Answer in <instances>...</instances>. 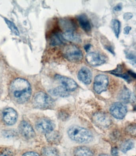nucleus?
<instances>
[{
    "mask_svg": "<svg viewBox=\"0 0 136 156\" xmlns=\"http://www.w3.org/2000/svg\"><path fill=\"white\" fill-rule=\"evenodd\" d=\"M10 91L14 100L19 104L26 103L31 95L30 83L27 80L22 78H17L12 82L10 86Z\"/></svg>",
    "mask_w": 136,
    "mask_h": 156,
    "instance_id": "obj_1",
    "label": "nucleus"
},
{
    "mask_svg": "<svg viewBox=\"0 0 136 156\" xmlns=\"http://www.w3.org/2000/svg\"><path fill=\"white\" fill-rule=\"evenodd\" d=\"M68 134L72 140L79 143H88L93 139V136L90 132L80 126H71L68 129Z\"/></svg>",
    "mask_w": 136,
    "mask_h": 156,
    "instance_id": "obj_2",
    "label": "nucleus"
},
{
    "mask_svg": "<svg viewBox=\"0 0 136 156\" xmlns=\"http://www.w3.org/2000/svg\"><path fill=\"white\" fill-rule=\"evenodd\" d=\"M32 103L36 108L41 109H50L54 106V101L49 96L43 92H39L34 95Z\"/></svg>",
    "mask_w": 136,
    "mask_h": 156,
    "instance_id": "obj_3",
    "label": "nucleus"
},
{
    "mask_svg": "<svg viewBox=\"0 0 136 156\" xmlns=\"http://www.w3.org/2000/svg\"><path fill=\"white\" fill-rule=\"evenodd\" d=\"M65 58L72 62H78L81 61L83 55L81 50L76 46L70 45L65 47L63 52Z\"/></svg>",
    "mask_w": 136,
    "mask_h": 156,
    "instance_id": "obj_4",
    "label": "nucleus"
},
{
    "mask_svg": "<svg viewBox=\"0 0 136 156\" xmlns=\"http://www.w3.org/2000/svg\"><path fill=\"white\" fill-rule=\"evenodd\" d=\"M109 84V78L107 75H99L95 77L93 83V89L97 94L105 91Z\"/></svg>",
    "mask_w": 136,
    "mask_h": 156,
    "instance_id": "obj_5",
    "label": "nucleus"
},
{
    "mask_svg": "<svg viewBox=\"0 0 136 156\" xmlns=\"http://www.w3.org/2000/svg\"><path fill=\"white\" fill-rule=\"evenodd\" d=\"M127 112V106L121 102L114 103L110 108V112L112 115L119 119H123L125 117Z\"/></svg>",
    "mask_w": 136,
    "mask_h": 156,
    "instance_id": "obj_6",
    "label": "nucleus"
},
{
    "mask_svg": "<svg viewBox=\"0 0 136 156\" xmlns=\"http://www.w3.org/2000/svg\"><path fill=\"white\" fill-rule=\"evenodd\" d=\"M86 60L89 65L93 66H101L106 62V57L97 52H92L86 56Z\"/></svg>",
    "mask_w": 136,
    "mask_h": 156,
    "instance_id": "obj_7",
    "label": "nucleus"
},
{
    "mask_svg": "<svg viewBox=\"0 0 136 156\" xmlns=\"http://www.w3.org/2000/svg\"><path fill=\"white\" fill-rule=\"evenodd\" d=\"M36 128L39 132L46 134L54 130L55 125L50 120L42 118L37 121Z\"/></svg>",
    "mask_w": 136,
    "mask_h": 156,
    "instance_id": "obj_8",
    "label": "nucleus"
},
{
    "mask_svg": "<svg viewBox=\"0 0 136 156\" xmlns=\"http://www.w3.org/2000/svg\"><path fill=\"white\" fill-rule=\"evenodd\" d=\"M3 122L8 125H13L17 122L18 114L16 111L12 108H7L2 112Z\"/></svg>",
    "mask_w": 136,
    "mask_h": 156,
    "instance_id": "obj_9",
    "label": "nucleus"
},
{
    "mask_svg": "<svg viewBox=\"0 0 136 156\" xmlns=\"http://www.w3.org/2000/svg\"><path fill=\"white\" fill-rule=\"evenodd\" d=\"M56 80L59 81L62 86L68 92L74 91L77 89L78 85L73 79L67 76L57 74L55 76Z\"/></svg>",
    "mask_w": 136,
    "mask_h": 156,
    "instance_id": "obj_10",
    "label": "nucleus"
},
{
    "mask_svg": "<svg viewBox=\"0 0 136 156\" xmlns=\"http://www.w3.org/2000/svg\"><path fill=\"white\" fill-rule=\"evenodd\" d=\"M93 120L97 125L103 128H107L111 123V120L107 115L98 112L95 113L93 117Z\"/></svg>",
    "mask_w": 136,
    "mask_h": 156,
    "instance_id": "obj_11",
    "label": "nucleus"
},
{
    "mask_svg": "<svg viewBox=\"0 0 136 156\" xmlns=\"http://www.w3.org/2000/svg\"><path fill=\"white\" fill-rule=\"evenodd\" d=\"M19 130L22 135L26 139H32L36 136L35 131L32 126L26 121H22L20 123Z\"/></svg>",
    "mask_w": 136,
    "mask_h": 156,
    "instance_id": "obj_12",
    "label": "nucleus"
},
{
    "mask_svg": "<svg viewBox=\"0 0 136 156\" xmlns=\"http://www.w3.org/2000/svg\"><path fill=\"white\" fill-rule=\"evenodd\" d=\"M77 78L85 85H89L92 80V73L89 68L83 66L78 72Z\"/></svg>",
    "mask_w": 136,
    "mask_h": 156,
    "instance_id": "obj_13",
    "label": "nucleus"
},
{
    "mask_svg": "<svg viewBox=\"0 0 136 156\" xmlns=\"http://www.w3.org/2000/svg\"><path fill=\"white\" fill-rule=\"evenodd\" d=\"M119 99L123 103H134L135 101L134 94L126 88H124L119 93Z\"/></svg>",
    "mask_w": 136,
    "mask_h": 156,
    "instance_id": "obj_14",
    "label": "nucleus"
},
{
    "mask_svg": "<svg viewBox=\"0 0 136 156\" xmlns=\"http://www.w3.org/2000/svg\"><path fill=\"white\" fill-rule=\"evenodd\" d=\"M49 44L53 46L60 45L63 44L62 34L58 29H54L49 35Z\"/></svg>",
    "mask_w": 136,
    "mask_h": 156,
    "instance_id": "obj_15",
    "label": "nucleus"
},
{
    "mask_svg": "<svg viewBox=\"0 0 136 156\" xmlns=\"http://www.w3.org/2000/svg\"><path fill=\"white\" fill-rule=\"evenodd\" d=\"M62 38L68 41L73 43H80L82 42L80 36L73 30L66 31L62 34Z\"/></svg>",
    "mask_w": 136,
    "mask_h": 156,
    "instance_id": "obj_16",
    "label": "nucleus"
},
{
    "mask_svg": "<svg viewBox=\"0 0 136 156\" xmlns=\"http://www.w3.org/2000/svg\"><path fill=\"white\" fill-rule=\"evenodd\" d=\"M77 20L80 26L86 33L90 32L91 30V25L87 15L85 14H81L77 16Z\"/></svg>",
    "mask_w": 136,
    "mask_h": 156,
    "instance_id": "obj_17",
    "label": "nucleus"
},
{
    "mask_svg": "<svg viewBox=\"0 0 136 156\" xmlns=\"http://www.w3.org/2000/svg\"><path fill=\"white\" fill-rule=\"evenodd\" d=\"M60 25L62 28L66 31L69 30H73L75 31L77 25L74 20L70 19H62L60 21Z\"/></svg>",
    "mask_w": 136,
    "mask_h": 156,
    "instance_id": "obj_18",
    "label": "nucleus"
},
{
    "mask_svg": "<svg viewBox=\"0 0 136 156\" xmlns=\"http://www.w3.org/2000/svg\"><path fill=\"white\" fill-rule=\"evenodd\" d=\"M45 135L46 140L51 144H56L60 141L61 135L59 132L54 130Z\"/></svg>",
    "mask_w": 136,
    "mask_h": 156,
    "instance_id": "obj_19",
    "label": "nucleus"
},
{
    "mask_svg": "<svg viewBox=\"0 0 136 156\" xmlns=\"http://www.w3.org/2000/svg\"><path fill=\"white\" fill-rule=\"evenodd\" d=\"M49 93L52 95L54 96H58L65 98L68 96L69 95V93L62 86H60L54 88V89H51L49 90Z\"/></svg>",
    "mask_w": 136,
    "mask_h": 156,
    "instance_id": "obj_20",
    "label": "nucleus"
},
{
    "mask_svg": "<svg viewBox=\"0 0 136 156\" xmlns=\"http://www.w3.org/2000/svg\"><path fill=\"white\" fill-rule=\"evenodd\" d=\"M75 156H93V154L88 148L86 147H79L76 148L74 151Z\"/></svg>",
    "mask_w": 136,
    "mask_h": 156,
    "instance_id": "obj_21",
    "label": "nucleus"
},
{
    "mask_svg": "<svg viewBox=\"0 0 136 156\" xmlns=\"http://www.w3.org/2000/svg\"><path fill=\"white\" fill-rule=\"evenodd\" d=\"M42 153V156H59L58 151L53 147H47L43 148Z\"/></svg>",
    "mask_w": 136,
    "mask_h": 156,
    "instance_id": "obj_22",
    "label": "nucleus"
},
{
    "mask_svg": "<svg viewBox=\"0 0 136 156\" xmlns=\"http://www.w3.org/2000/svg\"><path fill=\"white\" fill-rule=\"evenodd\" d=\"M134 147V142L131 139H129L124 142L120 146L121 151L123 153H126L128 151L133 149Z\"/></svg>",
    "mask_w": 136,
    "mask_h": 156,
    "instance_id": "obj_23",
    "label": "nucleus"
},
{
    "mask_svg": "<svg viewBox=\"0 0 136 156\" xmlns=\"http://www.w3.org/2000/svg\"><path fill=\"white\" fill-rule=\"evenodd\" d=\"M121 23L119 20H113L111 22V27L117 38H119L121 31Z\"/></svg>",
    "mask_w": 136,
    "mask_h": 156,
    "instance_id": "obj_24",
    "label": "nucleus"
},
{
    "mask_svg": "<svg viewBox=\"0 0 136 156\" xmlns=\"http://www.w3.org/2000/svg\"><path fill=\"white\" fill-rule=\"evenodd\" d=\"M5 21L7 24L8 27L9 28L11 32L15 34V35L19 36L20 34L19 32L18 29L17 27L16 26L15 24L12 23V21L8 20L6 18L4 19Z\"/></svg>",
    "mask_w": 136,
    "mask_h": 156,
    "instance_id": "obj_25",
    "label": "nucleus"
},
{
    "mask_svg": "<svg viewBox=\"0 0 136 156\" xmlns=\"http://www.w3.org/2000/svg\"><path fill=\"white\" fill-rule=\"evenodd\" d=\"M2 135L6 138H13L17 136L18 133L17 131L15 130H5L2 132Z\"/></svg>",
    "mask_w": 136,
    "mask_h": 156,
    "instance_id": "obj_26",
    "label": "nucleus"
},
{
    "mask_svg": "<svg viewBox=\"0 0 136 156\" xmlns=\"http://www.w3.org/2000/svg\"><path fill=\"white\" fill-rule=\"evenodd\" d=\"M126 58L131 61L133 65L136 64V55L133 52H127L125 53Z\"/></svg>",
    "mask_w": 136,
    "mask_h": 156,
    "instance_id": "obj_27",
    "label": "nucleus"
},
{
    "mask_svg": "<svg viewBox=\"0 0 136 156\" xmlns=\"http://www.w3.org/2000/svg\"><path fill=\"white\" fill-rule=\"evenodd\" d=\"M111 74L115 76L122 78L128 83L130 82L131 80V79L130 76L128 74L122 73H111Z\"/></svg>",
    "mask_w": 136,
    "mask_h": 156,
    "instance_id": "obj_28",
    "label": "nucleus"
},
{
    "mask_svg": "<svg viewBox=\"0 0 136 156\" xmlns=\"http://www.w3.org/2000/svg\"><path fill=\"white\" fill-rule=\"evenodd\" d=\"M0 156H13V154L10 150L6 149L0 153Z\"/></svg>",
    "mask_w": 136,
    "mask_h": 156,
    "instance_id": "obj_29",
    "label": "nucleus"
},
{
    "mask_svg": "<svg viewBox=\"0 0 136 156\" xmlns=\"http://www.w3.org/2000/svg\"><path fill=\"white\" fill-rule=\"evenodd\" d=\"M133 15L131 12H128L124 13L123 15V19L126 21L131 20L133 17Z\"/></svg>",
    "mask_w": 136,
    "mask_h": 156,
    "instance_id": "obj_30",
    "label": "nucleus"
},
{
    "mask_svg": "<svg viewBox=\"0 0 136 156\" xmlns=\"http://www.w3.org/2000/svg\"><path fill=\"white\" fill-rule=\"evenodd\" d=\"M105 49L107 50L109 52L113 55H115V52L114 51V49L113 47L110 45H105L104 47Z\"/></svg>",
    "mask_w": 136,
    "mask_h": 156,
    "instance_id": "obj_31",
    "label": "nucleus"
},
{
    "mask_svg": "<svg viewBox=\"0 0 136 156\" xmlns=\"http://www.w3.org/2000/svg\"><path fill=\"white\" fill-rule=\"evenodd\" d=\"M123 9V5L121 3L118 4L117 5H116L115 7L114 8V11L116 12H118L121 11Z\"/></svg>",
    "mask_w": 136,
    "mask_h": 156,
    "instance_id": "obj_32",
    "label": "nucleus"
},
{
    "mask_svg": "<svg viewBox=\"0 0 136 156\" xmlns=\"http://www.w3.org/2000/svg\"><path fill=\"white\" fill-rule=\"evenodd\" d=\"M22 156H40L38 153L34 152H28L25 153Z\"/></svg>",
    "mask_w": 136,
    "mask_h": 156,
    "instance_id": "obj_33",
    "label": "nucleus"
},
{
    "mask_svg": "<svg viewBox=\"0 0 136 156\" xmlns=\"http://www.w3.org/2000/svg\"><path fill=\"white\" fill-rule=\"evenodd\" d=\"M131 27L129 26L125 27L124 29V33L126 35H128L129 34L130 31L131 30Z\"/></svg>",
    "mask_w": 136,
    "mask_h": 156,
    "instance_id": "obj_34",
    "label": "nucleus"
},
{
    "mask_svg": "<svg viewBox=\"0 0 136 156\" xmlns=\"http://www.w3.org/2000/svg\"><path fill=\"white\" fill-rule=\"evenodd\" d=\"M91 45L90 44H87L84 46V49L86 52H88L91 49Z\"/></svg>",
    "mask_w": 136,
    "mask_h": 156,
    "instance_id": "obj_35",
    "label": "nucleus"
},
{
    "mask_svg": "<svg viewBox=\"0 0 136 156\" xmlns=\"http://www.w3.org/2000/svg\"><path fill=\"white\" fill-rule=\"evenodd\" d=\"M128 74H129V76H132V77L134 78V79H136V75L135 73L133 71H131V70H129L128 71Z\"/></svg>",
    "mask_w": 136,
    "mask_h": 156,
    "instance_id": "obj_36",
    "label": "nucleus"
},
{
    "mask_svg": "<svg viewBox=\"0 0 136 156\" xmlns=\"http://www.w3.org/2000/svg\"><path fill=\"white\" fill-rule=\"evenodd\" d=\"M112 154L113 156H118V151L116 148H114L112 150Z\"/></svg>",
    "mask_w": 136,
    "mask_h": 156,
    "instance_id": "obj_37",
    "label": "nucleus"
},
{
    "mask_svg": "<svg viewBox=\"0 0 136 156\" xmlns=\"http://www.w3.org/2000/svg\"><path fill=\"white\" fill-rule=\"evenodd\" d=\"M99 156H109L108 155H107V154H101V155H100Z\"/></svg>",
    "mask_w": 136,
    "mask_h": 156,
    "instance_id": "obj_38",
    "label": "nucleus"
}]
</instances>
